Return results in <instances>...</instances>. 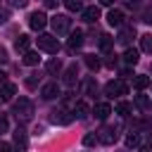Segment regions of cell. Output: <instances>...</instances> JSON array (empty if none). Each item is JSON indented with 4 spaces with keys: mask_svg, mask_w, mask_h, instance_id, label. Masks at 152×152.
I'll return each instance as SVG.
<instances>
[{
    "mask_svg": "<svg viewBox=\"0 0 152 152\" xmlns=\"http://www.w3.org/2000/svg\"><path fill=\"white\" fill-rule=\"evenodd\" d=\"M38 48L45 50V52H50V55H57L59 52V40L55 36H50V33H40L38 36Z\"/></svg>",
    "mask_w": 152,
    "mask_h": 152,
    "instance_id": "obj_1",
    "label": "cell"
},
{
    "mask_svg": "<svg viewBox=\"0 0 152 152\" xmlns=\"http://www.w3.org/2000/svg\"><path fill=\"white\" fill-rule=\"evenodd\" d=\"M50 24H52V28H55L57 36H64V33H69V28H71V19L64 17V14H55V17L50 19Z\"/></svg>",
    "mask_w": 152,
    "mask_h": 152,
    "instance_id": "obj_2",
    "label": "cell"
},
{
    "mask_svg": "<svg viewBox=\"0 0 152 152\" xmlns=\"http://www.w3.org/2000/svg\"><path fill=\"white\" fill-rule=\"evenodd\" d=\"M14 112H17V116H21V119H31V116H33V102L26 100V97H19V100L14 102Z\"/></svg>",
    "mask_w": 152,
    "mask_h": 152,
    "instance_id": "obj_3",
    "label": "cell"
},
{
    "mask_svg": "<svg viewBox=\"0 0 152 152\" xmlns=\"http://www.w3.org/2000/svg\"><path fill=\"white\" fill-rule=\"evenodd\" d=\"M126 86L121 83V81H109L107 86H104V95L107 97H121V95H126Z\"/></svg>",
    "mask_w": 152,
    "mask_h": 152,
    "instance_id": "obj_4",
    "label": "cell"
},
{
    "mask_svg": "<svg viewBox=\"0 0 152 152\" xmlns=\"http://www.w3.org/2000/svg\"><path fill=\"white\" fill-rule=\"evenodd\" d=\"M28 26H31L33 31H43V28L48 26V17H45L43 12H31V14H28Z\"/></svg>",
    "mask_w": 152,
    "mask_h": 152,
    "instance_id": "obj_5",
    "label": "cell"
},
{
    "mask_svg": "<svg viewBox=\"0 0 152 152\" xmlns=\"http://www.w3.org/2000/svg\"><path fill=\"white\" fill-rule=\"evenodd\" d=\"M97 140L104 142V145H114V142H116V131L109 128V126H104L102 131H97Z\"/></svg>",
    "mask_w": 152,
    "mask_h": 152,
    "instance_id": "obj_6",
    "label": "cell"
},
{
    "mask_svg": "<svg viewBox=\"0 0 152 152\" xmlns=\"http://www.w3.org/2000/svg\"><path fill=\"white\" fill-rule=\"evenodd\" d=\"M40 95H43V100H55L59 95V86L57 83H45L40 88Z\"/></svg>",
    "mask_w": 152,
    "mask_h": 152,
    "instance_id": "obj_7",
    "label": "cell"
},
{
    "mask_svg": "<svg viewBox=\"0 0 152 152\" xmlns=\"http://www.w3.org/2000/svg\"><path fill=\"white\" fill-rule=\"evenodd\" d=\"M81 17H83L86 21H97V19H100V7H95V5L83 7V10H81Z\"/></svg>",
    "mask_w": 152,
    "mask_h": 152,
    "instance_id": "obj_8",
    "label": "cell"
},
{
    "mask_svg": "<svg viewBox=\"0 0 152 152\" xmlns=\"http://www.w3.org/2000/svg\"><path fill=\"white\" fill-rule=\"evenodd\" d=\"M93 114H95V119H100V121H104L109 114H112V107L107 104V102H100V104H95V109H93Z\"/></svg>",
    "mask_w": 152,
    "mask_h": 152,
    "instance_id": "obj_9",
    "label": "cell"
},
{
    "mask_svg": "<svg viewBox=\"0 0 152 152\" xmlns=\"http://www.w3.org/2000/svg\"><path fill=\"white\" fill-rule=\"evenodd\" d=\"M14 93H17V86H14V83H10V81H7V83H2V88H0V97H2L5 102H7V100H12V97H14Z\"/></svg>",
    "mask_w": 152,
    "mask_h": 152,
    "instance_id": "obj_10",
    "label": "cell"
},
{
    "mask_svg": "<svg viewBox=\"0 0 152 152\" xmlns=\"http://www.w3.org/2000/svg\"><path fill=\"white\" fill-rule=\"evenodd\" d=\"M88 114H90L88 102H83V100H81V102H76V104H74V116H76V119H86Z\"/></svg>",
    "mask_w": 152,
    "mask_h": 152,
    "instance_id": "obj_11",
    "label": "cell"
},
{
    "mask_svg": "<svg viewBox=\"0 0 152 152\" xmlns=\"http://www.w3.org/2000/svg\"><path fill=\"white\" fill-rule=\"evenodd\" d=\"M14 147H17L19 152H24V150L28 147V138H26L24 131H17V133H14Z\"/></svg>",
    "mask_w": 152,
    "mask_h": 152,
    "instance_id": "obj_12",
    "label": "cell"
},
{
    "mask_svg": "<svg viewBox=\"0 0 152 152\" xmlns=\"http://www.w3.org/2000/svg\"><path fill=\"white\" fill-rule=\"evenodd\" d=\"M107 21H109L112 26H121V24H124V12H121V10H109Z\"/></svg>",
    "mask_w": 152,
    "mask_h": 152,
    "instance_id": "obj_13",
    "label": "cell"
},
{
    "mask_svg": "<svg viewBox=\"0 0 152 152\" xmlns=\"http://www.w3.org/2000/svg\"><path fill=\"white\" fill-rule=\"evenodd\" d=\"M83 45V31H74L69 36V50H78Z\"/></svg>",
    "mask_w": 152,
    "mask_h": 152,
    "instance_id": "obj_14",
    "label": "cell"
},
{
    "mask_svg": "<svg viewBox=\"0 0 152 152\" xmlns=\"http://www.w3.org/2000/svg\"><path fill=\"white\" fill-rule=\"evenodd\" d=\"M131 38H135V28H133V26H126V28H121V33H119V43L128 45V43H131Z\"/></svg>",
    "mask_w": 152,
    "mask_h": 152,
    "instance_id": "obj_15",
    "label": "cell"
},
{
    "mask_svg": "<svg viewBox=\"0 0 152 152\" xmlns=\"http://www.w3.org/2000/svg\"><path fill=\"white\" fill-rule=\"evenodd\" d=\"M138 59H140V52H138L135 48H126V52H124V62H126V64H138Z\"/></svg>",
    "mask_w": 152,
    "mask_h": 152,
    "instance_id": "obj_16",
    "label": "cell"
},
{
    "mask_svg": "<svg viewBox=\"0 0 152 152\" xmlns=\"http://www.w3.org/2000/svg\"><path fill=\"white\" fill-rule=\"evenodd\" d=\"M78 81V69H76V64H71L69 69H66V74H64V83L66 86H74Z\"/></svg>",
    "mask_w": 152,
    "mask_h": 152,
    "instance_id": "obj_17",
    "label": "cell"
},
{
    "mask_svg": "<svg viewBox=\"0 0 152 152\" xmlns=\"http://www.w3.org/2000/svg\"><path fill=\"white\" fill-rule=\"evenodd\" d=\"M28 45H31V38H28V36H19V38L14 40L17 52H28Z\"/></svg>",
    "mask_w": 152,
    "mask_h": 152,
    "instance_id": "obj_18",
    "label": "cell"
},
{
    "mask_svg": "<svg viewBox=\"0 0 152 152\" xmlns=\"http://www.w3.org/2000/svg\"><path fill=\"white\" fill-rule=\"evenodd\" d=\"M40 62V57H38V52H33V50H28V52H24V64L26 66H36Z\"/></svg>",
    "mask_w": 152,
    "mask_h": 152,
    "instance_id": "obj_19",
    "label": "cell"
},
{
    "mask_svg": "<svg viewBox=\"0 0 152 152\" xmlns=\"http://www.w3.org/2000/svg\"><path fill=\"white\" fill-rule=\"evenodd\" d=\"M59 71H62V62H59L57 57L50 59V62H48V74H50V76H57Z\"/></svg>",
    "mask_w": 152,
    "mask_h": 152,
    "instance_id": "obj_20",
    "label": "cell"
},
{
    "mask_svg": "<svg viewBox=\"0 0 152 152\" xmlns=\"http://www.w3.org/2000/svg\"><path fill=\"white\" fill-rule=\"evenodd\" d=\"M133 86H135L138 90H145V88L150 86V76H145V74H140V76H135V78H133Z\"/></svg>",
    "mask_w": 152,
    "mask_h": 152,
    "instance_id": "obj_21",
    "label": "cell"
},
{
    "mask_svg": "<svg viewBox=\"0 0 152 152\" xmlns=\"http://www.w3.org/2000/svg\"><path fill=\"white\" fill-rule=\"evenodd\" d=\"M97 45H100V50H104V52H107V50L114 45V38H109V36H104V33H102V36H100V40H97Z\"/></svg>",
    "mask_w": 152,
    "mask_h": 152,
    "instance_id": "obj_22",
    "label": "cell"
},
{
    "mask_svg": "<svg viewBox=\"0 0 152 152\" xmlns=\"http://www.w3.org/2000/svg\"><path fill=\"white\" fill-rule=\"evenodd\" d=\"M86 66H88L90 71H97V69H100V59H97L95 55H86Z\"/></svg>",
    "mask_w": 152,
    "mask_h": 152,
    "instance_id": "obj_23",
    "label": "cell"
},
{
    "mask_svg": "<svg viewBox=\"0 0 152 152\" xmlns=\"http://www.w3.org/2000/svg\"><path fill=\"white\" fill-rule=\"evenodd\" d=\"M64 2V7L69 10V12H78V10H83V2L81 0H62Z\"/></svg>",
    "mask_w": 152,
    "mask_h": 152,
    "instance_id": "obj_24",
    "label": "cell"
},
{
    "mask_svg": "<svg viewBox=\"0 0 152 152\" xmlns=\"http://www.w3.org/2000/svg\"><path fill=\"white\" fill-rule=\"evenodd\" d=\"M62 114H64L62 109H59V112L55 109V112H52V116H50V119H52V124H66V121H71V116H62Z\"/></svg>",
    "mask_w": 152,
    "mask_h": 152,
    "instance_id": "obj_25",
    "label": "cell"
},
{
    "mask_svg": "<svg viewBox=\"0 0 152 152\" xmlns=\"http://www.w3.org/2000/svg\"><path fill=\"white\" fill-rule=\"evenodd\" d=\"M140 48L145 50V52H152V36L147 33V36H140Z\"/></svg>",
    "mask_w": 152,
    "mask_h": 152,
    "instance_id": "obj_26",
    "label": "cell"
},
{
    "mask_svg": "<svg viewBox=\"0 0 152 152\" xmlns=\"http://www.w3.org/2000/svg\"><path fill=\"white\" fill-rule=\"evenodd\" d=\"M138 142H140L138 140V133H128L126 135V147H138Z\"/></svg>",
    "mask_w": 152,
    "mask_h": 152,
    "instance_id": "obj_27",
    "label": "cell"
},
{
    "mask_svg": "<svg viewBox=\"0 0 152 152\" xmlns=\"http://www.w3.org/2000/svg\"><path fill=\"white\" fill-rule=\"evenodd\" d=\"M128 112H131V104H128V102H119V104H116V114H121V116H126Z\"/></svg>",
    "mask_w": 152,
    "mask_h": 152,
    "instance_id": "obj_28",
    "label": "cell"
},
{
    "mask_svg": "<svg viewBox=\"0 0 152 152\" xmlns=\"http://www.w3.org/2000/svg\"><path fill=\"white\" fill-rule=\"evenodd\" d=\"M95 142H100V140H97V133H88V135L83 138V145H86V147H90V145H95Z\"/></svg>",
    "mask_w": 152,
    "mask_h": 152,
    "instance_id": "obj_29",
    "label": "cell"
},
{
    "mask_svg": "<svg viewBox=\"0 0 152 152\" xmlns=\"http://www.w3.org/2000/svg\"><path fill=\"white\" fill-rule=\"evenodd\" d=\"M135 104H138V107H142V109H145V107H150V100H147V97H145V95H135Z\"/></svg>",
    "mask_w": 152,
    "mask_h": 152,
    "instance_id": "obj_30",
    "label": "cell"
},
{
    "mask_svg": "<svg viewBox=\"0 0 152 152\" xmlns=\"http://www.w3.org/2000/svg\"><path fill=\"white\" fill-rule=\"evenodd\" d=\"M7 126H10V124H7V116H5V114H0V133H5V131H7Z\"/></svg>",
    "mask_w": 152,
    "mask_h": 152,
    "instance_id": "obj_31",
    "label": "cell"
},
{
    "mask_svg": "<svg viewBox=\"0 0 152 152\" xmlns=\"http://www.w3.org/2000/svg\"><path fill=\"white\" fill-rule=\"evenodd\" d=\"M142 21L152 24V7H147V10H145V14H142Z\"/></svg>",
    "mask_w": 152,
    "mask_h": 152,
    "instance_id": "obj_32",
    "label": "cell"
},
{
    "mask_svg": "<svg viewBox=\"0 0 152 152\" xmlns=\"http://www.w3.org/2000/svg\"><path fill=\"white\" fill-rule=\"evenodd\" d=\"M43 2H45V7H48V10H55V7L59 5V0H43Z\"/></svg>",
    "mask_w": 152,
    "mask_h": 152,
    "instance_id": "obj_33",
    "label": "cell"
},
{
    "mask_svg": "<svg viewBox=\"0 0 152 152\" xmlns=\"http://www.w3.org/2000/svg\"><path fill=\"white\" fill-rule=\"evenodd\" d=\"M7 19H10V12L7 10H0V24H5Z\"/></svg>",
    "mask_w": 152,
    "mask_h": 152,
    "instance_id": "obj_34",
    "label": "cell"
},
{
    "mask_svg": "<svg viewBox=\"0 0 152 152\" xmlns=\"http://www.w3.org/2000/svg\"><path fill=\"white\" fill-rule=\"evenodd\" d=\"M10 57H7V52H5V48H0V64H5Z\"/></svg>",
    "mask_w": 152,
    "mask_h": 152,
    "instance_id": "obj_35",
    "label": "cell"
},
{
    "mask_svg": "<svg viewBox=\"0 0 152 152\" xmlns=\"http://www.w3.org/2000/svg\"><path fill=\"white\" fill-rule=\"evenodd\" d=\"M26 2L28 0H12V5H17V7H26Z\"/></svg>",
    "mask_w": 152,
    "mask_h": 152,
    "instance_id": "obj_36",
    "label": "cell"
},
{
    "mask_svg": "<svg viewBox=\"0 0 152 152\" xmlns=\"http://www.w3.org/2000/svg\"><path fill=\"white\" fill-rule=\"evenodd\" d=\"M12 147H10V142H0V152H10Z\"/></svg>",
    "mask_w": 152,
    "mask_h": 152,
    "instance_id": "obj_37",
    "label": "cell"
},
{
    "mask_svg": "<svg viewBox=\"0 0 152 152\" xmlns=\"http://www.w3.org/2000/svg\"><path fill=\"white\" fill-rule=\"evenodd\" d=\"M0 83H7V74L5 71H0Z\"/></svg>",
    "mask_w": 152,
    "mask_h": 152,
    "instance_id": "obj_38",
    "label": "cell"
},
{
    "mask_svg": "<svg viewBox=\"0 0 152 152\" xmlns=\"http://www.w3.org/2000/svg\"><path fill=\"white\" fill-rule=\"evenodd\" d=\"M100 5H104V7H109V5H114V0H100Z\"/></svg>",
    "mask_w": 152,
    "mask_h": 152,
    "instance_id": "obj_39",
    "label": "cell"
},
{
    "mask_svg": "<svg viewBox=\"0 0 152 152\" xmlns=\"http://www.w3.org/2000/svg\"><path fill=\"white\" fill-rule=\"evenodd\" d=\"M140 152H152V145H142V147H140Z\"/></svg>",
    "mask_w": 152,
    "mask_h": 152,
    "instance_id": "obj_40",
    "label": "cell"
},
{
    "mask_svg": "<svg viewBox=\"0 0 152 152\" xmlns=\"http://www.w3.org/2000/svg\"><path fill=\"white\" fill-rule=\"evenodd\" d=\"M124 2H126V5H131V7H133V5H138V0H124Z\"/></svg>",
    "mask_w": 152,
    "mask_h": 152,
    "instance_id": "obj_41",
    "label": "cell"
}]
</instances>
